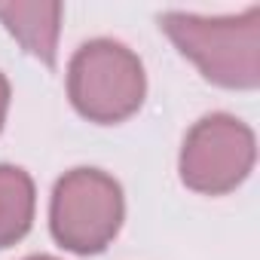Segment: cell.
Wrapping results in <instances>:
<instances>
[{
    "label": "cell",
    "mask_w": 260,
    "mask_h": 260,
    "mask_svg": "<svg viewBox=\"0 0 260 260\" xmlns=\"http://www.w3.org/2000/svg\"><path fill=\"white\" fill-rule=\"evenodd\" d=\"M159 22L205 80L226 89H254L260 83V7L220 19L166 13Z\"/></svg>",
    "instance_id": "1"
},
{
    "label": "cell",
    "mask_w": 260,
    "mask_h": 260,
    "mask_svg": "<svg viewBox=\"0 0 260 260\" xmlns=\"http://www.w3.org/2000/svg\"><path fill=\"white\" fill-rule=\"evenodd\" d=\"M144 64L116 40H89L68 68V92L74 107L101 125L128 119L144 101Z\"/></svg>",
    "instance_id": "2"
},
{
    "label": "cell",
    "mask_w": 260,
    "mask_h": 260,
    "mask_svg": "<svg viewBox=\"0 0 260 260\" xmlns=\"http://www.w3.org/2000/svg\"><path fill=\"white\" fill-rule=\"evenodd\" d=\"M122 214V187L98 169H74L52 190L49 226L55 242L64 245L68 251H104L119 233Z\"/></svg>",
    "instance_id": "3"
},
{
    "label": "cell",
    "mask_w": 260,
    "mask_h": 260,
    "mask_svg": "<svg viewBox=\"0 0 260 260\" xmlns=\"http://www.w3.org/2000/svg\"><path fill=\"white\" fill-rule=\"evenodd\" d=\"M254 132L230 113L202 116L181 147V181L208 196L236 190L254 166Z\"/></svg>",
    "instance_id": "4"
},
{
    "label": "cell",
    "mask_w": 260,
    "mask_h": 260,
    "mask_svg": "<svg viewBox=\"0 0 260 260\" xmlns=\"http://www.w3.org/2000/svg\"><path fill=\"white\" fill-rule=\"evenodd\" d=\"M0 22L31 55H37L49 68L55 64L61 4H4Z\"/></svg>",
    "instance_id": "5"
},
{
    "label": "cell",
    "mask_w": 260,
    "mask_h": 260,
    "mask_svg": "<svg viewBox=\"0 0 260 260\" xmlns=\"http://www.w3.org/2000/svg\"><path fill=\"white\" fill-rule=\"evenodd\" d=\"M34 220V181L25 169L0 166V248L16 245Z\"/></svg>",
    "instance_id": "6"
},
{
    "label": "cell",
    "mask_w": 260,
    "mask_h": 260,
    "mask_svg": "<svg viewBox=\"0 0 260 260\" xmlns=\"http://www.w3.org/2000/svg\"><path fill=\"white\" fill-rule=\"evenodd\" d=\"M7 107H10V83L0 74V128H4V119H7Z\"/></svg>",
    "instance_id": "7"
},
{
    "label": "cell",
    "mask_w": 260,
    "mask_h": 260,
    "mask_svg": "<svg viewBox=\"0 0 260 260\" xmlns=\"http://www.w3.org/2000/svg\"><path fill=\"white\" fill-rule=\"evenodd\" d=\"M28 260H55V257H43V254H40V257H28Z\"/></svg>",
    "instance_id": "8"
}]
</instances>
